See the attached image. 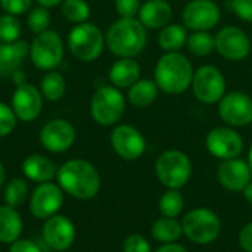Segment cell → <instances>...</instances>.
Returning a JSON list of instances; mask_svg holds the SVG:
<instances>
[{"label": "cell", "mask_w": 252, "mask_h": 252, "mask_svg": "<svg viewBox=\"0 0 252 252\" xmlns=\"http://www.w3.org/2000/svg\"><path fill=\"white\" fill-rule=\"evenodd\" d=\"M61 189L74 199H93L100 190V174L97 168L83 158L65 161L56 173Z\"/></svg>", "instance_id": "obj_1"}, {"label": "cell", "mask_w": 252, "mask_h": 252, "mask_svg": "<svg viewBox=\"0 0 252 252\" xmlns=\"http://www.w3.org/2000/svg\"><path fill=\"white\" fill-rule=\"evenodd\" d=\"M105 43L118 58H136L146 49L148 30L137 18H120L108 28Z\"/></svg>", "instance_id": "obj_2"}, {"label": "cell", "mask_w": 252, "mask_h": 252, "mask_svg": "<svg viewBox=\"0 0 252 252\" xmlns=\"http://www.w3.org/2000/svg\"><path fill=\"white\" fill-rule=\"evenodd\" d=\"M193 65L192 62L180 52L164 53L154 71V80L158 89L167 94H182L190 86L193 80Z\"/></svg>", "instance_id": "obj_3"}, {"label": "cell", "mask_w": 252, "mask_h": 252, "mask_svg": "<svg viewBox=\"0 0 252 252\" xmlns=\"http://www.w3.org/2000/svg\"><path fill=\"white\" fill-rule=\"evenodd\" d=\"M66 41L71 55L81 62L96 61L106 46L105 34L102 30L89 21L74 25L68 34Z\"/></svg>", "instance_id": "obj_4"}, {"label": "cell", "mask_w": 252, "mask_h": 252, "mask_svg": "<svg viewBox=\"0 0 252 252\" xmlns=\"http://www.w3.org/2000/svg\"><path fill=\"white\" fill-rule=\"evenodd\" d=\"M183 235L196 245L213 244L221 232L220 217L210 208L190 210L182 220Z\"/></svg>", "instance_id": "obj_5"}, {"label": "cell", "mask_w": 252, "mask_h": 252, "mask_svg": "<svg viewBox=\"0 0 252 252\" xmlns=\"http://www.w3.org/2000/svg\"><path fill=\"white\" fill-rule=\"evenodd\" d=\"M126 112V97L115 86L99 87L90 100V115L103 127L117 124Z\"/></svg>", "instance_id": "obj_6"}, {"label": "cell", "mask_w": 252, "mask_h": 252, "mask_svg": "<svg viewBox=\"0 0 252 252\" xmlns=\"http://www.w3.org/2000/svg\"><path fill=\"white\" fill-rule=\"evenodd\" d=\"M155 174L167 189H180L192 176V162L185 152L168 149L157 158Z\"/></svg>", "instance_id": "obj_7"}, {"label": "cell", "mask_w": 252, "mask_h": 252, "mask_svg": "<svg viewBox=\"0 0 252 252\" xmlns=\"http://www.w3.org/2000/svg\"><path fill=\"white\" fill-rule=\"evenodd\" d=\"M65 47L59 32L53 30H46L35 34L30 44V59L32 65L41 71L56 69L63 59Z\"/></svg>", "instance_id": "obj_8"}, {"label": "cell", "mask_w": 252, "mask_h": 252, "mask_svg": "<svg viewBox=\"0 0 252 252\" xmlns=\"http://www.w3.org/2000/svg\"><path fill=\"white\" fill-rule=\"evenodd\" d=\"M190 87L195 97L205 105L219 103L227 93L226 78L223 72L216 65L211 63L201 65L199 68L195 69Z\"/></svg>", "instance_id": "obj_9"}, {"label": "cell", "mask_w": 252, "mask_h": 252, "mask_svg": "<svg viewBox=\"0 0 252 252\" xmlns=\"http://www.w3.org/2000/svg\"><path fill=\"white\" fill-rule=\"evenodd\" d=\"M63 205V190L59 185L46 182L38 183L35 189L30 193L28 208L32 217L38 220H46L59 213Z\"/></svg>", "instance_id": "obj_10"}, {"label": "cell", "mask_w": 252, "mask_h": 252, "mask_svg": "<svg viewBox=\"0 0 252 252\" xmlns=\"http://www.w3.org/2000/svg\"><path fill=\"white\" fill-rule=\"evenodd\" d=\"M216 50L226 61L239 62L250 56L251 38L239 27H223L216 35Z\"/></svg>", "instance_id": "obj_11"}, {"label": "cell", "mask_w": 252, "mask_h": 252, "mask_svg": "<svg viewBox=\"0 0 252 252\" xmlns=\"http://www.w3.org/2000/svg\"><path fill=\"white\" fill-rule=\"evenodd\" d=\"M219 115L229 127L252 124V96L245 92H229L219 102Z\"/></svg>", "instance_id": "obj_12"}, {"label": "cell", "mask_w": 252, "mask_h": 252, "mask_svg": "<svg viewBox=\"0 0 252 252\" xmlns=\"http://www.w3.org/2000/svg\"><path fill=\"white\" fill-rule=\"evenodd\" d=\"M220 18V6L214 0H190L182 12L183 25L190 31H210Z\"/></svg>", "instance_id": "obj_13"}, {"label": "cell", "mask_w": 252, "mask_h": 252, "mask_svg": "<svg viewBox=\"0 0 252 252\" xmlns=\"http://www.w3.org/2000/svg\"><path fill=\"white\" fill-rule=\"evenodd\" d=\"M205 146L213 157L224 161L239 158L244 151V139L233 127H214L205 137Z\"/></svg>", "instance_id": "obj_14"}, {"label": "cell", "mask_w": 252, "mask_h": 252, "mask_svg": "<svg viewBox=\"0 0 252 252\" xmlns=\"http://www.w3.org/2000/svg\"><path fill=\"white\" fill-rule=\"evenodd\" d=\"M109 140L114 152L126 161H136L146 151V140L143 134L130 124L117 126L112 130Z\"/></svg>", "instance_id": "obj_15"}, {"label": "cell", "mask_w": 252, "mask_h": 252, "mask_svg": "<svg viewBox=\"0 0 252 252\" xmlns=\"http://www.w3.org/2000/svg\"><path fill=\"white\" fill-rule=\"evenodd\" d=\"M75 136V128L69 121L55 118L41 127L38 139L46 151L52 154H62L74 145Z\"/></svg>", "instance_id": "obj_16"}, {"label": "cell", "mask_w": 252, "mask_h": 252, "mask_svg": "<svg viewBox=\"0 0 252 252\" xmlns=\"http://www.w3.org/2000/svg\"><path fill=\"white\" fill-rule=\"evenodd\" d=\"M41 233L46 245L56 252L68 251L75 241V226L62 214H55L46 219Z\"/></svg>", "instance_id": "obj_17"}, {"label": "cell", "mask_w": 252, "mask_h": 252, "mask_svg": "<svg viewBox=\"0 0 252 252\" xmlns=\"http://www.w3.org/2000/svg\"><path fill=\"white\" fill-rule=\"evenodd\" d=\"M43 94L40 89L34 87L32 84L22 83L16 86L10 106L16 115V118L22 123H31L38 118L43 109Z\"/></svg>", "instance_id": "obj_18"}, {"label": "cell", "mask_w": 252, "mask_h": 252, "mask_svg": "<svg viewBox=\"0 0 252 252\" xmlns=\"http://www.w3.org/2000/svg\"><path fill=\"white\" fill-rule=\"evenodd\" d=\"M217 177L221 186L232 192H241L251 183V168L247 161L239 158L224 159L219 165Z\"/></svg>", "instance_id": "obj_19"}, {"label": "cell", "mask_w": 252, "mask_h": 252, "mask_svg": "<svg viewBox=\"0 0 252 252\" xmlns=\"http://www.w3.org/2000/svg\"><path fill=\"white\" fill-rule=\"evenodd\" d=\"M173 18V6L167 0H146L142 3L137 19L146 30H161L170 24Z\"/></svg>", "instance_id": "obj_20"}, {"label": "cell", "mask_w": 252, "mask_h": 252, "mask_svg": "<svg viewBox=\"0 0 252 252\" xmlns=\"http://www.w3.org/2000/svg\"><path fill=\"white\" fill-rule=\"evenodd\" d=\"M140 63L134 58H120L111 65L108 77L117 89H128L140 80Z\"/></svg>", "instance_id": "obj_21"}, {"label": "cell", "mask_w": 252, "mask_h": 252, "mask_svg": "<svg viewBox=\"0 0 252 252\" xmlns=\"http://www.w3.org/2000/svg\"><path fill=\"white\" fill-rule=\"evenodd\" d=\"M30 55V44L25 40H18L15 43H1L0 44V75L12 77L18 71L25 59Z\"/></svg>", "instance_id": "obj_22"}, {"label": "cell", "mask_w": 252, "mask_h": 252, "mask_svg": "<svg viewBox=\"0 0 252 252\" xmlns=\"http://www.w3.org/2000/svg\"><path fill=\"white\" fill-rule=\"evenodd\" d=\"M21 170H22V174L34 183L52 182L58 173L56 165L47 157L40 155V154L28 155L22 161Z\"/></svg>", "instance_id": "obj_23"}, {"label": "cell", "mask_w": 252, "mask_h": 252, "mask_svg": "<svg viewBox=\"0 0 252 252\" xmlns=\"http://www.w3.org/2000/svg\"><path fill=\"white\" fill-rule=\"evenodd\" d=\"M24 221L16 208L0 205V244L10 245L22 235Z\"/></svg>", "instance_id": "obj_24"}, {"label": "cell", "mask_w": 252, "mask_h": 252, "mask_svg": "<svg viewBox=\"0 0 252 252\" xmlns=\"http://www.w3.org/2000/svg\"><path fill=\"white\" fill-rule=\"evenodd\" d=\"M158 86L155 80L140 78L131 87H128L127 99L134 108H146L155 102L158 97Z\"/></svg>", "instance_id": "obj_25"}, {"label": "cell", "mask_w": 252, "mask_h": 252, "mask_svg": "<svg viewBox=\"0 0 252 252\" xmlns=\"http://www.w3.org/2000/svg\"><path fill=\"white\" fill-rule=\"evenodd\" d=\"M189 32L183 24H168L159 30L158 34V44L159 47L168 52H180L183 46H186Z\"/></svg>", "instance_id": "obj_26"}, {"label": "cell", "mask_w": 252, "mask_h": 252, "mask_svg": "<svg viewBox=\"0 0 252 252\" xmlns=\"http://www.w3.org/2000/svg\"><path fill=\"white\" fill-rule=\"evenodd\" d=\"M152 238L161 244H171L177 242L183 235L182 223L171 217H161L158 219L151 229Z\"/></svg>", "instance_id": "obj_27"}, {"label": "cell", "mask_w": 252, "mask_h": 252, "mask_svg": "<svg viewBox=\"0 0 252 252\" xmlns=\"http://www.w3.org/2000/svg\"><path fill=\"white\" fill-rule=\"evenodd\" d=\"M40 92L43 97L49 102H58L63 97L66 92V80L58 71H47L40 83Z\"/></svg>", "instance_id": "obj_28"}, {"label": "cell", "mask_w": 252, "mask_h": 252, "mask_svg": "<svg viewBox=\"0 0 252 252\" xmlns=\"http://www.w3.org/2000/svg\"><path fill=\"white\" fill-rule=\"evenodd\" d=\"M186 47L193 56H208L216 50V35H213L210 31H192V34L188 37Z\"/></svg>", "instance_id": "obj_29"}, {"label": "cell", "mask_w": 252, "mask_h": 252, "mask_svg": "<svg viewBox=\"0 0 252 252\" xmlns=\"http://www.w3.org/2000/svg\"><path fill=\"white\" fill-rule=\"evenodd\" d=\"M28 198H30V189H28V185L24 179L15 177L6 183L4 190H3V199H4L6 205L18 208Z\"/></svg>", "instance_id": "obj_30"}, {"label": "cell", "mask_w": 252, "mask_h": 252, "mask_svg": "<svg viewBox=\"0 0 252 252\" xmlns=\"http://www.w3.org/2000/svg\"><path fill=\"white\" fill-rule=\"evenodd\" d=\"M61 10L63 18L75 25L87 22L92 15L90 4L86 0H63L61 4Z\"/></svg>", "instance_id": "obj_31"}, {"label": "cell", "mask_w": 252, "mask_h": 252, "mask_svg": "<svg viewBox=\"0 0 252 252\" xmlns=\"http://www.w3.org/2000/svg\"><path fill=\"white\" fill-rule=\"evenodd\" d=\"M158 208L162 217H171V219L179 217L185 208V199L179 192V189H168L161 196L158 202Z\"/></svg>", "instance_id": "obj_32"}, {"label": "cell", "mask_w": 252, "mask_h": 252, "mask_svg": "<svg viewBox=\"0 0 252 252\" xmlns=\"http://www.w3.org/2000/svg\"><path fill=\"white\" fill-rule=\"evenodd\" d=\"M22 31V24L18 16L4 13L0 16V41L1 43H15L19 40Z\"/></svg>", "instance_id": "obj_33"}, {"label": "cell", "mask_w": 252, "mask_h": 252, "mask_svg": "<svg viewBox=\"0 0 252 252\" xmlns=\"http://www.w3.org/2000/svg\"><path fill=\"white\" fill-rule=\"evenodd\" d=\"M52 22V16L47 7L43 6H37V7H31V10L28 12L27 16V24L31 32L34 34H40L46 30H49Z\"/></svg>", "instance_id": "obj_34"}, {"label": "cell", "mask_w": 252, "mask_h": 252, "mask_svg": "<svg viewBox=\"0 0 252 252\" xmlns=\"http://www.w3.org/2000/svg\"><path fill=\"white\" fill-rule=\"evenodd\" d=\"M16 121L18 118L12 106L4 102H0V137L9 136L15 130Z\"/></svg>", "instance_id": "obj_35"}, {"label": "cell", "mask_w": 252, "mask_h": 252, "mask_svg": "<svg viewBox=\"0 0 252 252\" xmlns=\"http://www.w3.org/2000/svg\"><path fill=\"white\" fill-rule=\"evenodd\" d=\"M0 7L4 13L21 16L28 13L32 7V0H0Z\"/></svg>", "instance_id": "obj_36"}, {"label": "cell", "mask_w": 252, "mask_h": 252, "mask_svg": "<svg viewBox=\"0 0 252 252\" xmlns=\"http://www.w3.org/2000/svg\"><path fill=\"white\" fill-rule=\"evenodd\" d=\"M114 6L120 18H137L142 1L140 0H114Z\"/></svg>", "instance_id": "obj_37"}, {"label": "cell", "mask_w": 252, "mask_h": 252, "mask_svg": "<svg viewBox=\"0 0 252 252\" xmlns=\"http://www.w3.org/2000/svg\"><path fill=\"white\" fill-rule=\"evenodd\" d=\"M123 252H152L148 239L139 233L130 235L123 244Z\"/></svg>", "instance_id": "obj_38"}, {"label": "cell", "mask_w": 252, "mask_h": 252, "mask_svg": "<svg viewBox=\"0 0 252 252\" xmlns=\"http://www.w3.org/2000/svg\"><path fill=\"white\" fill-rule=\"evenodd\" d=\"M232 10L245 22H252V0H232Z\"/></svg>", "instance_id": "obj_39"}, {"label": "cell", "mask_w": 252, "mask_h": 252, "mask_svg": "<svg viewBox=\"0 0 252 252\" xmlns=\"http://www.w3.org/2000/svg\"><path fill=\"white\" fill-rule=\"evenodd\" d=\"M9 252H43L41 247L34 242L32 239L19 238L18 241L12 242L9 247Z\"/></svg>", "instance_id": "obj_40"}, {"label": "cell", "mask_w": 252, "mask_h": 252, "mask_svg": "<svg viewBox=\"0 0 252 252\" xmlns=\"http://www.w3.org/2000/svg\"><path fill=\"white\" fill-rule=\"evenodd\" d=\"M239 245L245 252H252V223L242 227L239 233Z\"/></svg>", "instance_id": "obj_41"}, {"label": "cell", "mask_w": 252, "mask_h": 252, "mask_svg": "<svg viewBox=\"0 0 252 252\" xmlns=\"http://www.w3.org/2000/svg\"><path fill=\"white\" fill-rule=\"evenodd\" d=\"M155 252H189L183 245L171 242V244H162Z\"/></svg>", "instance_id": "obj_42"}, {"label": "cell", "mask_w": 252, "mask_h": 252, "mask_svg": "<svg viewBox=\"0 0 252 252\" xmlns=\"http://www.w3.org/2000/svg\"><path fill=\"white\" fill-rule=\"evenodd\" d=\"M35 1H37L40 6L50 9V7H56V6L62 4V1H63V0H35Z\"/></svg>", "instance_id": "obj_43"}, {"label": "cell", "mask_w": 252, "mask_h": 252, "mask_svg": "<svg viewBox=\"0 0 252 252\" xmlns=\"http://www.w3.org/2000/svg\"><path fill=\"white\" fill-rule=\"evenodd\" d=\"M12 80L15 81L16 86H19V84L25 83V74H24L21 69H18V71H15V72L12 74Z\"/></svg>", "instance_id": "obj_44"}, {"label": "cell", "mask_w": 252, "mask_h": 252, "mask_svg": "<svg viewBox=\"0 0 252 252\" xmlns=\"http://www.w3.org/2000/svg\"><path fill=\"white\" fill-rule=\"evenodd\" d=\"M244 196H245V199H247L250 204H252V182L244 189Z\"/></svg>", "instance_id": "obj_45"}, {"label": "cell", "mask_w": 252, "mask_h": 252, "mask_svg": "<svg viewBox=\"0 0 252 252\" xmlns=\"http://www.w3.org/2000/svg\"><path fill=\"white\" fill-rule=\"evenodd\" d=\"M4 179H6V171H4V165H3V162L0 161V188L3 186V183H4Z\"/></svg>", "instance_id": "obj_46"}, {"label": "cell", "mask_w": 252, "mask_h": 252, "mask_svg": "<svg viewBox=\"0 0 252 252\" xmlns=\"http://www.w3.org/2000/svg\"><path fill=\"white\" fill-rule=\"evenodd\" d=\"M248 165H250V168H251V173H252V145L251 148H250V154H248Z\"/></svg>", "instance_id": "obj_47"}, {"label": "cell", "mask_w": 252, "mask_h": 252, "mask_svg": "<svg viewBox=\"0 0 252 252\" xmlns=\"http://www.w3.org/2000/svg\"><path fill=\"white\" fill-rule=\"evenodd\" d=\"M63 252H68V251H63Z\"/></svg>", "instance_id": "obj_48"}, {"label": "cell", "mask_w": 252, "mask_h": 252, "mask_svg": "<svg viewBox=\"0 0 252 252\" xmlns=\"http://www.w3.org/2000/svg\"><path fill=\"white\" fill-rule=\"evenodd\" d=\"M0 252H1V251H0Z\"/></svg>", "instance_id": "obj_49"}]
</instances>
